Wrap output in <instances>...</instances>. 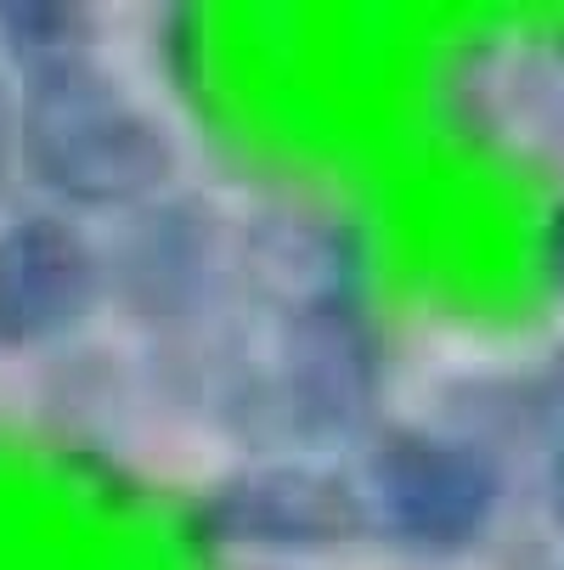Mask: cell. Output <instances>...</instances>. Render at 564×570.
<instances>
[{"label":"cell","mask_w":564,"mask_h":570,"mask_svg":"<svg viewBox=\"0 0 564 570\" xmlns=\"http://www.w3.org/2000/svg\"><path fill=\"white\" fill-rule=\"evenodd\" d=\"M18 170L73 220H125L176 193L181 141L97 51H79L18 73Z\"/></svg>","instance_id":"cell-1"},{"label":"cell","mask_w":564,"mask_h":570,"mask_svg":"<svg viewBox=\"0 0 564 570\" xmlns=\"http://www.w3.org/2000/svg\"><path fill=\"white\" fill-rule=\"evenodd\" d=\"M384 395V340L367 305H334L277 322L266 362L226 384V430L266 458L367 435Z\"/></svg>","instance_id":"cell-2"},{"label":"cell","mask_w":564,"mask_h":570,"mask_svg":"<svg viewBox=\"0 0 564 570\" xmlns=\"http://www.w3.org/2000/svg\"><path fill=\"white\" fill-rule=\"evenodd\" d=\"M367 525L418 559H457L492 537L508 474L492 446L463 430H378L362 452Z\"/></svg>","instance_id":"cell-3"},{"label":"cell","mask_w":564,"mask_h":570,"mask_svg":"<svg viewBox=\"0 0 564 570\" xmlns=\"http://www.w3.org/2000/svg\"><path fill=\"white\" fill-rule=\"evenodd\" d=\"M192 537L215 553L277 564L339 553L373 537V525L356 474L316 458H255L192 503Z\"/></svg>","instance_id":"cell-4"},{"label":"cell","mask_w":564,"mask_h":570,"mask_svg":"<svg viewBox=\"0 0 564 570\" xmlns=\"http://www.w3.org/2000/svg\"><path fill=\"white\" fill-rule=\"evenodd\" d=\"M108 299L152 334H176L209 311L220 277H231V232L198 193H165L158 204L119 220L102 243Z\"/></svg>","instance_id":"cell-5"},{"label":"cell","mask_w":564,"mask_h":570,"mask_svg":"<svg viewBox=\"0 0 564 570\" xmlns=\"http://www.w3.org/2000/svg\"><path fill=\"white\" fill-rule=\"evenodd\" d=\"M108 305V261L86 220L23 209L0 220V356L68 345Z\"/></svg>","instance_id":"cell-6"},{"label":"cell","mask_w":564,"mask_h":570,"mask_svg":"<svg viewBox=\"0 0 564 570\" xmlns=\"http://www.w3.org/2000/svg\"><path fill=\"white\" fill-rule=\"evenodd\" d=\"M231 277L255 305H266L271 322L367 305V243L345 209L288 198L249 215V226L231 237Z\"/></svg>","instance_id":"cell-7"},{"label":"cell","mask_w":564,"mask_h":570,"mask_svg":"<svg viewBox=\"0 0 564 570\" xmlns=\"http://www.w3.org/2000/svg\"><path fill=\"white\" fill-rule=\"evenodd\" d=\"M441 102L452 136L564 170V35L468 46L446 73Z\"/></svg>","instance_id":"cell-8"},{"label":"cell","mask_w":564,"mask_h":570,"mask_svg":"<svg viewBox=\"0 0 564 570\" xmlns=\"http://www.w3.org/2000/svg\"><path fill=\"white\" fill-rule=\"evenodd\" d=\"M102 18L79 0H0V51L23 68L97 51Z\"/></svg>","instance_id":"cell-9"},{"label":"cell","mask_w":564,"mask_h":570,"mask_svg":"<svg viewBox=\"0 0 564 570\" xmlns=\"http://www.w3.org/2000/svg\"><path fill=\"white\" fill-rule=\"evenodd\" d=\"M18 79L0 62V204H7L12 181H18Z\"/></svg>","instance_id":"cell-10"},{"label":"cell","mask_w":564,"mask_h":570,"mask_svg":"<svg viewBox=\"0 0 564 570\" xmlns=\"http://www.w3.org/2000/svg\"><path fill=\"white\" fill-rule=\"evenodd\" d=\"M536 266H542L547 288L564 299V204H553V215L542 220V237H536Z\"/></svg>","instance_id":"cell-11"},{"label":"cell","mask_w":564,"mask_h":570,"mask_svg":"<svg viewBox=\"0 0 564 570\" xmlns=\"http://www.w3.org/2000/svg\"><path fill=\"white\" fill-rule=\"evenodd\" d=\"M558 509H564V458H558Z\"/></svg>","instance_id":"cell-12"},{"label":"cell","mask_w":564,"mask_h":570,"mask_svg":"<svg viewBox=\"0 0 564 570\" xmlns=\"http://www.w3.org/2000/svg\"><path fill=\"white\" fill-rule=\"evenodd\" d=\"M244 570H277V564H244Z\"/></svg>","instance_id":"cell-13"}]
</instances>
